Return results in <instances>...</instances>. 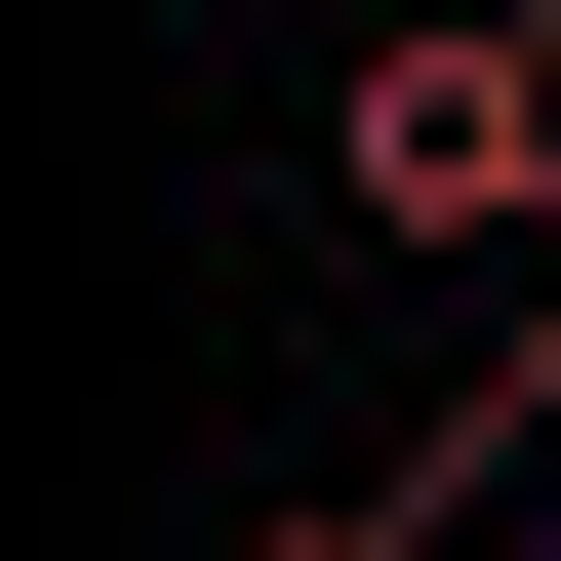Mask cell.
<instances>
[{"label": "cell", "mask_w": 561, "mask_h": 561, "mask_svg": "<svg viewBox=\"0 0 561 561\" xmlns=\"http://www.w3.org/2000/svg\"><path fill=\"white\" fill-rule=\"evenodd\" d=\"M522 561H561V401H522Z\"/></svg>", "instance_id": "obj_4"}, {"label": "cell", "mask_w": 561, "mask_h": 561, "mask_svg": "<svg viewBox=\"0 0 561 561\" xmlns=\"http://www.w3.org/2000/svg\"><path fill=\"white\" fill-rule=\"evenodd\" d=\"M321 201L362 241H561V0H401L321 81Z\"/></svg>", "instance_id": "obj_1"}, {"label": "cell", "mask_w": 561, "mask_h": 561, "mask_svg": "<svg viewBox=\"0 0 561 561\" xmlns=\"http://www.w3.org/2000/svg\"><path fill=\"white\" fill-rule=\"evenodd\" d=\"M241 561H442V481H280V522H241Z\"/></svg>", "instance_id": "obj_2"}, {"label": "cell", "mask_w": 561, "mask_h": 561, "mask_svg": "<svg viewBox=\"0 0 561 561\" xmlns=\"http://www.w3.org/2000/svg\"><path fill=\"white\" fill-rule=\"evenodd\" d=\"M522 401H561V241H522Z\"/></svg>", "instance_id": "obj_3"}]
</instances>
